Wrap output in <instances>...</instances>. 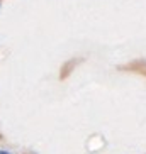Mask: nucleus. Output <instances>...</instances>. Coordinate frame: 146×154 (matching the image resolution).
Returning <instances> with one entry per match:
<instances>
[{"label":"nucleus","instance_id":"nucleus-1","mask_svg":"<svg viewBox=\"0 0 146 154\" xmlns=\"http://www.w3.org/2000/svg\"><path fill=\"white\" fill-rule=\"evenodd\" d=\"M0 154H10V152H7V151H0Z\"/></svg>","mask_w":146,"mask_h":154}]
</instances>
